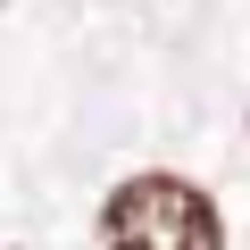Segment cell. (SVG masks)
Returning <instances> with one entry per match:
<instances>
[{"label":"cell","mask_w":250,"mask_h":250,"mask_svg":"<svg viewBox=\"0 0 250 250\" xmlns=\"http://www.w3.org/2000/svg\"><path fill=\"white\" fill-rule=\"evenodd\" d=\"M100 242L108 250H225V225H217V208H208L200 184H184V175H134V184L108 192Z\"/></svg>","instance_id":"1"}]
</instances>
